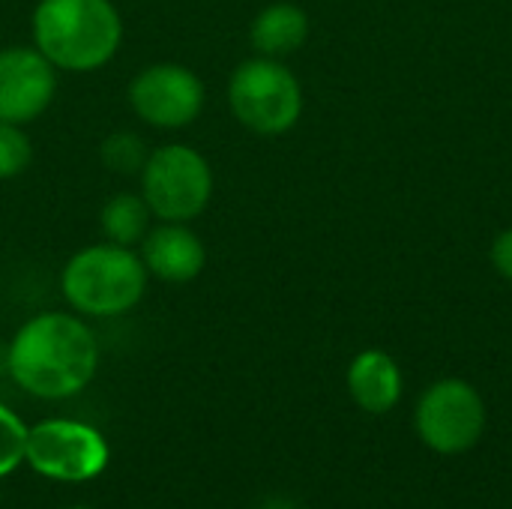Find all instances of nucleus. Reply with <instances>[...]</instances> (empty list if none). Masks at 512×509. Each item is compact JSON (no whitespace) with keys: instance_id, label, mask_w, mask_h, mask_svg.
<instances>
[{"instance_id":"6","label":"nucleus","mask_w":512,"mask_h":509,"mask_svg":"<svg viewBox=\"0 0 512 509\" xmlns=\"http://www.w3.org/2000/svg\"><path fill=\"white\" fill-rule=\"evenodd\" d=\"M486 402L480 390L462 378L435 381L414 408L420 441L438 456H462L474 450L486 432Z\"/></svg>"},{"instance_id":"19","label":"nucleus","mask_w":512,"mask_h":509,"mask_svg":"<svg viewBox=\"0 0 512 509\" xmlns=\"http://www.w3.org/2000/svg\"><path fill=\"white\" fill-rule=\"evenodd\" d=\"M72 509H87V507H72Z\"/></svg>"},{"instance_id":"5","label":"nucleus","mask_w":512,"mask_h":509,"mask_svg":"<svg viewBox=\"0 0 512 509\" xmlns=\"http://www.w3.org/2000/svg\"><path fill=\"white\" fill-rule=\"evenodd\" d=\"M141 198L159 222H192L213 198V168L189 144L156 147L141 168Z\"/></svg>"},{"instance_id":"14","label":"nucleus","mask_w":512,"mask_h":509,"mask_svg":"<svg viewBox=\"0 0 512 509\" xmlns=\"http://www.w3.org/2000/svg\"><path fill=\"white\" fill-rule=\"evenodd\" d=\"M99 156H102V165L114 174H141L150 150L147 144L141 141V135L135 132H111L102 147H99Z\"/></svg>"},{"instance_id":"10","label":"nucleus","mask_w":512,"mask_h":509,"mask_svg":"<svg viewBox=\"0 0 512 509\" xmlns=\"http://www.w3.org/2000/svg\"><path fill=\"white\" fill-rule=\"evenodd\" d=\"M141 261L150 276L186 285L204 273L207 249L186 222H159L141 240Z\"/></svg>"},{"instance_id":"7","label":"nucleus","mask_w":512,"mask_h":509,"mask_svg":"<svg viewBox=\"0 0 512 509\" xmlns=\"http://www.w3.org/2000/svg\"><path fill=\"white\" fill-rule=\"evenodd\" d=\"M24 462L57 483H87L108 465L105 438L75 420H42L27 429Z\"/></svg>"},{"instance_id":"3","label":"nucleus","mask_w":512,"mask_h":509,"mask_svg":"<svg viewBox=\"0 0 512 509\" xmlns=\"http://www.w3.org/2000/svg\"><path fill=\"white\" fill-rule=\"evenodd\" d=\"M147 267L138 252L117 243H96L75 252L60 276L66 303L90 318H114L135 309L147 291Z\"/></svg>"},{"instance_id":"13","label":"nucleus","mask_w":512,"mask_h":509,"mask_svg":"<svg viewBox=\"0 0 512 509\" xmlns=\"http://www.w3.org/2000/svg\"><path fill=\"white\" fill-rule=\"evenodd\" d=\"M150 207L141 195L132 192H117L105 201L102 213H99V225L108 243L117 246H138L144 240V234L150 231Z\"/></svg>"},{"instance_id":"17","label":"nucleus","mask_w":512,"mask_h":509,"mask_svg":"<svg viewBox=\"0 0 512 509\" xmlns=\"http://www.w3.org/2000/svg\"><path fill=\"white\" fill-rule=\"evenodd\" d=\"M489 258H492V267H495L507 282H512V228L501 231V234L495 237Z\"/></svg>"},{"instance_id":"9","label":"nucleus","mask_w":512,"mask_h":509,"mask_svg":"<svg viewBox=\"0 0 512 509\" xmlns=\"http://www.w3.org/2000/svg\"><path fill=\"white\" fill-rule=\"evenodd\" d=\"M57 90V69L36 45H9L0 51V120L30 123L42 117Z\"/></svg>"},{"instance_id":"4","label":"nucleus","mask_w":512,"mask_h":509,"mask_svg":"<svg viewBox=\"0 0 512 509\" xmlns=\"http://www.w3.org/2000/svg\"><path fill=\"white\" fill-rule=\"evenodd\" d=\"M228 105L240 126L255 135H285L303 114L297 75L273 57H249L228 78Z\"/></svg>"},{"instance_id":"2","label":"nucleus","mask_w":512,"mask_h":509,"mask_svg":"<svg viewBox=\"0 0 512 509\" xmlns=\"http://www.w3.org/2000/svg\"><path fill=\"white\" fill-rule=\"evenodd\" d=\"M123 42V18L111 0H39L33 45L54 69H102Z\"/></svg>"},{"instance_id":"18","label":"nucleus","mask_w":512,"mask_h":509,"mask_svg":"<svg viewBox=\"0 0 512 509\" xmlns=\"http://www.w3.org/2000/svg\"><path fill=\"white\" fill-rule=\"evenodd\" d=\"M264 509H294L291 504H285V501H273V504H267Z\"/></svg>"},{"instance_id":"8","label":"nucleus","mask_w":512,"mask_h":509,"mask_svg":"<svg viewBox=\"0 0 512 509\" xmlns=\"http://www.w3.org/2000/svg\"><path fill=\"white\" fill-rule=\"evenodd\" d=\"M129 105L138 120L156 129H183L204 108V81L180 63H153L129 84Z\"/></svg>"},{"instance_id":"12","label":"nucleus","mask_w":512,"mask_h":509,"mask_svg":"<svg viewBox=\"0 0 512 509\" xmlns=\"http://www.w3.org/2000/svg\"><path fill=\"white\" fill-rule=\"evenodd\" d=\"M309 39V15L297 3H270L264 6L252 27H249V42L261 57L282 60L294 51H300Z\"/></svg>"},{"instance_id":"11","label":"nucleus","mask_w":512,"mask_h":509,"mask_svg":"<svg viewBox=\"0 0 512 509\" xmlns=\"http://www.w3.org/2000/svg\"><path fill=\"white\" fill-rule=\"evenodd\" d=\"M402 369L378 348L360 351L348 366V393L366 414H387L402 399Z\"/></svg>"},{"instance_id":"1","label":"nucleus","mask_w":512,"mask_h":509,"mask_svg":"<svg viewBox=\"0 0 512 509\" xmlns=\"http://www.w3.org/2000/svg\"><path fill=\"white\" fill-rule=\"evenodd\" d=\"M6 369L12 381L36 399H69L93 381L99 345L81 318L42 312L9 342Z\"/></svg>"},{"instance_id":"15","label":"nucleus","mask_w":512,"mask_h":509,"mask_svg":"<svg viewBox=\"0 0 512 509\" xmlns=\"http://www.w3.org/2000/svg\"><path fill=\"white\" fill-rule=\"evenodd\" d=\"M30 156H33V147H30L24 126L0 120V180H12L24 174V168L30 165Z\"/></svg>"},{"instance_id":"16","label":"nucleus","mask_w":512,"mask_h":509,"mask_svg":"<svg viewBox=\"0 0 512 509\" xmlns=\"http://www.w3.org/2000/svg\"><path fill=\"white\" fill-rule=\"evenodd\" d=\"M24 444H27V426L0 405V477H9L24 462Z\"/></svg>"}]
</instances>
